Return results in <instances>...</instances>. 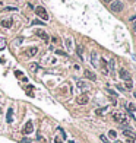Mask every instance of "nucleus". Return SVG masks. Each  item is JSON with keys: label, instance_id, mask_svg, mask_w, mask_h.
<instances>
[{"label": "nucleus", "instance_id": "nucleus-8", "mask_svg": "<svg viewBox=\"0 0 136 143\" xmlns=\"http://www.w3.org/2000/svg\"><path fill=\"white\" fill-rule=\"evenodd\" d=\"M123 134H124L126 137H129L130 140H135L136 139V133L135 131H132V130H129V128H126V130L123 131Z\"/></svg>", "mask_w": 136, "mask_h": 143}, {"label": "nucleus", "instance_id": "nucleus-36", "mask_svg": "<svg viewBox=\"0 0 136 143\" xmlns=\"http://www.w3.org/2000/svg\"><path fill=\"white\" fill-rule=\"evenodd\" d=\"M133 95H135V98H136V92H135V94H133Z\"/></svg>", "mask_w": 136, "mask_h": 143}, {"label": "nucleus", "instance_id": "nucleus-13", "mask_svg": "<svg viewBox=\"0 0 136 143\" xmlns=\"http://www.w3.org/2000/svg\"><path fill=\"white\" fill-rule=\"evenodd\" d=\"M6 120H7V123H12V121H13V108H9V110H7Z\"/></svg>", "mask_w": 136, "mask_h": 143}, {"label": "nucleus", "instance_id": "nucleus-7", "mask_svg": "<svg viewBox=\"0 0 136 143\" xmlns=\"http://www.w3.org/2000/svg\"><path fill=\"white\" fill-rule=\"evenodd\" d=\"M34 131V124H32V121H27V124H25V127H24V133L25 134H31Z\"/></svg>", "mask_w": 136, "mask_h": 143}, {"label": "nucleus", "instance_id": "nucleus-31", "mask_svg": "<svg viewBox=\"0 0 136 143\" xmlns=\"http://www.w3.org/2000/svg\"><path fill=\"white\" fill-rule=\"evenodd\" d=\"M37 67H38V66H37V64H31V69H32V70H35V69H37Z\"/></svg>", "mask_w": 136, "mask_h": 143}, {"label": "nucleus", "instance_id": "nucleus-4", "mask_svg": "<svg viewBox=\"0 0 136 143\" xmlns=\"http://www.w3.org/2000/svg\"><path fill=\"white\" fill-rule=\"evenodd\" d=\"M76 102H78L79 105H86V104L89 102V96L86 95V94H82V95H79L76 98Z\"/></svg>", "mask_w": 136, "mask_h": 143}, {"label": "nucleus", "instance_id": "nucleus-16", "mask_svg": "<svg viewBox=\"0 0 136 143\" xmlns=\"http://www.w3.org/2000/svg\"><path fill=\"white\" fill-rule=\"evenodd\" d=\"M76 85H78V88H81V89H86V88H88V85H86L85 82H82V80H78Z\"/></svg>", "mask_w": 136, "mask_h": 143}, {"label": "nucleus", "instance_id": "nucleus-11", "mask_svg": "<svg viewBox=\"0 0 136 143\" xmlns=\"http://www.w3.org/2000/svg\"><path fill=\"white\" fill-rule=\"evenodd\" d=\"M110 73L111 76H116V60L114 59L110 60Z\"/></svg>", "mask_w": 136, "mask_h": 143}, {"label": "nucleus", "instance_id": "nucleus-26", "mask_svg": "<svg viewBox=\"0 0 136 143\" xmlns=\"http://www.w3.org/2000/svg\"><path fill=\"white\" fill-rule=\"evenodd\" d=\"M56 54H59V56H66V53L61 51V50H56Z\"/></svg>", "mask_w": 136, "mask_h": 143}, {"label": "nucleus", "instance_id": "nucleus-29", "mask_svg": "<svg viewBox=\"0 0 136 143\" xmlns=\"http://www.w3.org/2000/svg\"><path fill=\"white\" fill-rule=\"evenodd\" d=\"M21 143H31V140H29V139H22Z\"/></svg>", "mask_w": 136, "mask_h": 143}, {"label": "nucleus", "instance_id": "nucleus-32", "mask_svg": "<svg viewBox=\"0 0 136 143\" xmlns=\"http://www.w3.org/2000/svg\"><path fill=\"white\" fill-rule=\"evenodd\" d=\"M117 89H119V91H124V88H123V86H120V85H117Z\"/></svg>", "mask_w": 136, "mask_h": 143}, {"label": "nucleus", "instance_id": "nucleus-28", "mask_svg": "<svg viewBox=\"0 0 136 143\" xmlns=\"http://www.w3.org/2000/svg\"><path fill=\"white\" fill-rule=\"evenodd\" d=\"M107 91H108V94H110V95H113V96H116V95H117V94H116V92H114L113 89H107Z\"/></svg>", "mask_w": 136, "mask_h": 143}, {"label": "nucleus", "instance_id": "nucleus-3", "mask_svg": "<svg viewBox=\"0 0 136 143\" xmlns=\"http://www.w3.org/2000/svg\"><path fill=\"white\" fill-rule=\"evenodd\" d=\"M110 9H111L113 12H116V13H117V12H121V10H123V3H121V1H116V0H114V1H111Z\"/></svg>", "mask_w": 136, "mask_h": 143}, {"label": "nucleus", "instance_id": "nucleus-21", "mask_svg": "<svg viewBox=\"0 0 136 143\" xmlns=\"http://www.w3.org/2000/svg\"><path fill=\"white\" fill-rule=\"evenodd\" d=\"M108 134H110V137H113V139H116V136H117V133H116L114 130H110V131H108Z\"/></svg>", "mask_w": 136, "mask_h": 143}, {"label": "nucleus", "instance_id": "nucleus-2", "mask_svg": "<svg viewBox=\"0 0 136 143\" xmlns=\"http://www.w3.org/2000/svg\"><path fill=\"white\" fill-rule=\"evenodd\" d=\"M35 13L40 16L43 20H48V13H47V10H45L43 6H37V7H35Z\"/></svg>", "mask_w": 136, "mask_h": 143}, {"label": "nucleus", "instance_id": "nucleus-30", "mask_svg": "<svg viewBox=\"0 0 136 143\" xmlns=\"http://www.w3.org/2000/svg\"><path fill=\"white\" fill-rule=\"evenodd\" d=\"M54 142H56V143H63L60 137H56V139H54Z\"/></svg>", "mask_w": 136, "mask_h": 143}, {"label": "nucleus", "instance_id": "nucleus-9", "mask_svg": "<svg viewBox=\"0 0 136 143\" xmlns=\"http://www.w3.org/2000/svg\"><path fill=\"white\" fill-rule=\"evenodd\" d=\"M83 75H85V78H86V79H89V80H97V75H95L94 72L88 70V69L83 72Z\"/></svg>", "mask_w": 136, "mask_h": 143}, {"label": "nucleus", "instance_id": "nucleus-18", "mask_svg": "<svg viewBox=\"0 0 136 143\" xmlns=\"http://www.w3.org/2000/svg\"><path fill=\"white\" fill-rule=\"evenodd\" d=\"M107 110H108V108H100V110H95V114H98V115H103V114H104Z\"/></svg>", "mask_w": 136, "mask_h": 143}, {"label": "nucleus", "instance_id": "nucleus-33", "mask_svg": "<svg viewBox=\"0 0 136 143\" xmlns=\"http://www.w3.org/2000/svg\"><path fill=\"white\" fill-rule=\"evenodd\" d=\"M132 28H133V31H136V20L133 22V25H132Z\"/></svg>", "mask_w": 136, "mask_h": 143}, {"label": "nucleus", "instance_id": "nucleus-23", "mask_svg": "<svg viewBox=\"0 0 136 143\" xmlns=\"http://www.w3.org/2000/svg\"><path fill=\"white\" fill-rule=\"evenodd\" d=\"M32 25H44V22H41V20L35 19V20H32Z\"/></svg>", "mask_w": 136, "mask_h": 143}, {"label": "nucleus", "instance_id": "nucleus-6", "mask_svg": "<svg viewBox=\"0 0 136 143\" xmlns=\"http://www.w3.org/2000/svg\"><path fill=\"white\" fill-rule=\"evenodd\" d=\"M37 53H38V48L37 47H29L24 54H25L27 57H34V56H37Z\"/></svg>", "mask_w": 136, "mask_h": 143}, {"label": "nucleus", "instance_id": "nucleus-10", "mask_svg": "<svg viewBox=\"0 0 136 143\" xmlns=\"http://www.w3.org/2000/svg\"><path fill=\"white\" fill-rule=\"evenodd\" d=\"M0 25H1L3 28H10V26L13 25V19H3V20L0 22Z\"/></svg>", "mask_w": 136, "mask_h": 143}, {"label": "nucleus", "instance_id": "nucleus-15", "mask_svg": "<svg viewBox=\"0 0 136 143\" xmlns=\"http://www.w3.org/2000/svg\"><path fill=\"white\" fill-rule=\"evenodd\" d=\"M76 53H78V56L82 59V56H83V47H82V45H76Z\"/></svg>", "mask_w": 136, "mask_h": 143}, {"label": "nucleus", "instance_id": "nucleus-24", "mask_svg": "<svg viewBox=\"0 0 136 143\" xmlns=\"http://www.w3.org/2000/svg\"><path fill=\"white\" fill-rule=\"evenodd\" d=\"M100 139H101V140H103L104 143H108V139H107V137L104 136V134H101V136H100Z\"/></svg>", "mask_w": 136, "mask_h": 143}, {"label": "nucleus", "instance_id": "nucleus-34", "mask_svg": "<svg viewBox=\"0 0 136 143\" xmlns=\"http://www.w3.org/2000/svg\"><path fill=\"white\" fill-rule=\"evenodd\" d=\"M106 3H111V1H114V0H104Z\"/></svg>", "mask_w": 136, "mask_h": 143}, {"label": "nucleus", "instance_id": "nucleus-35", "mask_svg": "<svg viewBox=\"0 0 136 143\" xmlns=\"http://www.w3.org/2000/svg\"><path fill=\"white\" fill-rule=\"evenodd\" d=\"M130 20H136V16H132V18H130Z\"/></svg>", "mask_w": 136, "mask_h": 143}, {"label": "nucleus", "instance_id": "nucleus-14", "mask_svg": "<svg viewBox=\"0 0 136 143\" xmlns=\"http://www.w3.org/2000/svg\"><path fill=\"white\" fill-rule=\"evenodd\" d=\"M25 92H27V95L28 96L34 98V86H32V85H28V86L25 88Z\"/></svg>", "mask_w": 136, "mask_h": 143}, {"label": "nucleus", "instance_id": "nucleus-25", "mask_svg": "<svg viewBox=\"0 0 136 143\" xmlns=\"http://www.w3.org/2000/svg\"><path fill=\"white\" fill-rule=\"evenodd\" d=\"M15 75L18 76V78H19V79L22 78V72H21V70H15Z\"/></svg>", "mask_w": 136, "mask_h": 143}, {"label": "nucleus", "instance_id": "nucleus-12", "mask_svg": "<svg viewBox=\"0 0 136 143\" xmlns=\"http://www.w3.org/2000/svg\"><path fill=\"white\" fill-rule=\"evenodd\" d=\"M35 34H37V35H38V37H40L41 40H44L45 42H48V40H50V38H48V35H47V34H45L44 31H41V29H38V31L35 32Z\"/></svg>", "mask_w": 136, "mask_h": 143}, {"label": "nucleus", "instance_id": "nucleus-19", "mask_svg": "<svg viewBox=\"0 0 136 143\" xmlns=\"http://www.w3.org/2000/svg\"><path fill=\"white\" fill-rule=\"evenodd\" d=\"M132 86H133L132 80H126V85H124V88H126V89H132Z\"/></svg>", "mask_w": 136, "mask_h": 143}, {"label": "nucleus", "instance_id": "nucleus-17", "mask_svg": "<svg viewBox=\"0 0 136 143\" xmlns=\"http://www.w3.org/2000/svg\"><path fill=\"white\" fill-rule=\"evenodd\" d=\"M91 61L94 66H97V53L95 51H92V54H91Z\"/></svg>", "mask_w": 136, "mask_h": 143}, {"label": "nucleus", "instance_id": "nucleus-20", "mask_svg": "<svg viewBox=\"0 0 136 143\" xmlns=\"http://www.w3.org/2000/svg\"><path fill=\"white\" fill-rule=\"evenodd\" d=\"M127 110H129V112H135L136 111V107L133 105V104H129V105H127Z\"/></svg>", "mask_w": 136, "mask_h": 143}, {"label": "nucleus", "instance_id": "nucleus-1", "mask_svg": "<svg viewBox=\"0 0 136 143\" xmlns=\"http://www.w3.org/2000/svg\"><path fill=\"white\" fill-rule=\"evenodd\" d=\"M113 118H114V121H117L119 124H121V126H129V121H127V118H126V115L123 114V112H119V111H116V112H113Z\"/></svg>", "mask_w": 136, "mask_h": 143}, {"label": "nucleus", "instance_id": "nucleus-27", "mask_svg": "<svg viewBox=\"0 0 136 143\" xmlns=\"http://www.w3.org/2000/svg\"><path fill=\"white\" fill-rule=\"evenodd\" d=\"M66 47H67V48H70V47H72V42H70V40H69V38L66 40Z\"/></svg>", "mask_w": 136, "mask_h": 143}, {"label": "nucleus", "instance_id": "nucleus-22", "mask_svg": "<svg viewBox=\"0 0 136 143\" xmlns=\"http://www.w3.org/2000/svg\"><path fill=\"white\" fill-rule=\"evenodd\" d=\"M4 10H6V12H13V10H16V7H13V6H7V7H4Z\"/></svg>", "mask_w": 136, "mask_h": 143}, {"label": "nucleus", "instance_id": "nucleus-5", "mask_svg": "<svg viewBox=\"0 0 136 143\" xmlns=\"http://www.w3.org/2000/svg\"><path fill=\"white\" fill-rule=\"evenodd\" d=\"M119 75H120V78L123 80H132V75L126 70V69H120V72H119Z\"/></svg>", "mask_w": 136, "mask_h": 143}]
</instances>
